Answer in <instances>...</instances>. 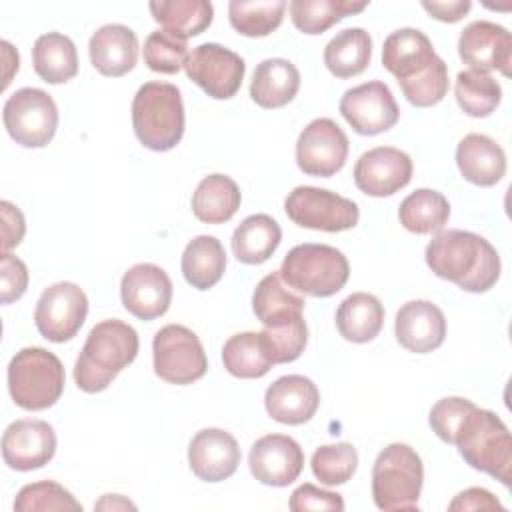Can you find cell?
<instances>
[{"label":"cell","instance_id":"obj_41","mask_svg":"<svg viewBox=\"0 0 512 512\" xmlns=\"http://www.w3.org/2000/svg\"><path fill=\"white\" fill-rule=\"evenodd\" d=\"M36 510H74L80 512L82 504L58 482L40 480L20 488L14 500V512H36Z\"/></svg>","mask_w":512,"mask_h":512},{"label":"cell","instance_id":"obj_24","mask_svg":"<svg viewBox=\"0 0 512 512\" xmlns=\"http://www.w3.org/2000/svg\"><path fill=\"white\" fill-rule=\"evenodd\" d=\"M88 54L92 66L110 78L128 74L138 62V38L132 28L124 24L100 26L90 42Z\"/></svg>","mask_w":512,"mask_h":512},{"label":"cell","instance_id":"obj_23","mask_svg":"<svg viewBox=\"0 0 512 512\" xmlns=\"http://www.w3.org/2000/svg\"><path fill=\"white\" fill-rule=\"evenodd\" d=\"M264 406L272 420L298 426L316 414L320 406V392L310 378L288 374L280 376L266 388Z\"/></svg>","mask_w":512,"mask_h":512},{"label":"cell","instance_id":"obj_19","mask_svg":"<svg viewBox=\"0 0 512 512\" xmlns=\"http://www.w3.org/2000/svg\"><path fill=\"white\" fill-rule=\"evenodd\" d=\"M56 432L54 428L36 418L12 422L2 436V458L12 470L28 472L42 468L54 458Z\"/></svg>","mask_w":512,"mask_h":512},{"label":"cell","instance_id":"obj_33","mask_svg":"<svg viewBox=\"0 0 512 512\" xmlns=\"http://www.w3.org/2000/svg\"><path fill=\"white\" fill-rule=\"evenodd\" d=\"M372 58V38L364 28L340 30L324 48V64L336 78L362 74Z\"/></svg>","mask_w":512,"mask_h":512},{"label":"cell","instance_id":"obj_8","mask_svg":"<svg viewBox=\"0 0 512 512\" xmlns=\"http://www.w3.org/2000/svg\"><path fill=\"white\" fill-rule=\"evenodd\" d=\"M282 280L308 296L328 298L344 288L350 276L346 256L328 244H298L282 260Z\"/></svg>","mask_w":512,"mask_h":512},{"label":"cell","instance_id":"obj_14","mask_svg":"<svg viewBox=\"0 0 512 512\" xmlns=\"http://www.w3.org/2000/svg\"><path fill=\"white\" fill-rule=\"evenodd\" d=\"M348 148V136L334 120L316 118L298 136L296 164L308 176L328 178L344 168Z\"/></svg>","mask_w":512,"mask_h":512},{"label":"cell","instance_id":"obj_36","mask_svg":"<svg viewBox=\"0 0 512 512\" xmlns=\"http://www.w3.org/2000/svg\"><path fill=\"white\" fill-rule=\"evenodd\" d=\"M224 368L236 378H262L274 366L260 332H238L224 342Z\"/></svg>","mask_w":512,"mask_h":512},{"label":"cell","instance_id":"obj_45","mask_svg":"<svg viewBox=\"0 0 512 512\" xmlns=\"http://www.w3.org/2000/svg\"><path fill=\"white\" fill-rule=\"evenodd\" d=\"M0 278H2V288H0L2 304H10L24 296L28 288V268L20 258L12 256L10 252H2Z\"/></svg>","mask_w":512,"mask_h":512},{"label":"cell","instance_id":"obj_3","mask_svg":"<svg viewBox=\"0 0 512 512\" xmlns=\"http://www.w3.org/2000/svg\"><path fill=\"white\" fill-rule=\"evenodd\" d=\"M140 348L136 330L118 320H102L90 332L74 364V380L82 392L106 390L112 380L134 362Z\"/></svg>","mask_w":512,"mask_h":512},{"label":"cell","instance_id":"obj_39","mask_svg":"<svg viewBox=\"0 0 512 512\" xmlns=\"http://www.w3.org/2000/svg\"><path fill=\"white\" fill-rule=\"evenodd\" d=\"M284 10H286L284 0H256V2L232 0L228 4V18H230V26L238 34L260 38V36H268L282 24Z\"/></svg>","mask_w":512,"mask_h":512},{"label":"cell","instance_id":"obj_20","mask_svg":"<svg viewBox=\"0 0 512 512\" xmlns=\"http://www.w3.org/2000/svg\"><path fill=\"white\" fill-rule=\"evenodd\" d=\"M458 54L462 62L470 66V70H500L504 76H510L512 36L500 24L476 20L460 32Z\"/></svg>","mask_w":512,"mask_h":512},{"label":"cell","instance_id":"obj_34","mask_svg":"<svg viewBox=\"0 0 512 512\" xmlns=\"http://www.w3.org/2000/svg\"><path fill=\"white\" fill-rule=\"evenodd\" d=\"M152 18L164 26L166 32L186 40L202 34L214 16V8L208 0H160L150 2Z\"/></svg>","mask_w":512,"mask_h":512},{"label":"cell","instance_id":"obj_15","mask_svg":"<svg viewBox=\"0 0 512 512\" xmlns=\"http://www.w3.org/2000/svg\"><path fill=\"white\" fill-rule=\"evenodd\" d=\"M340 114L352 126V130L362 136L386 132L400 118L392 90L380 80L348 88L340 98Z\"/></svg>","mask_w":512,"mask_h":512},{"label":"cell","instance_id":"obj_22","mask_svg":"<svg viewBox=\"0 0 512 512\" xmlns=\"http://www.w3.org/2000/svg\"><path fill=\"white\" fill-rule=\"evenodd\" d=\"M394 334L406 350L428 354L446 338L444 312L430 300H410L396 314Z\"/></svg>","mask_w":512,"mask_h":512},{"label":"cell","instance_id":"obj_38","mask_svg":"<svg viewBox=\"0 0 512 512\" xmlns=\"http://www.w3.org/2000/svg\"><path fill=\"white\" fill-rule=\"evenodd\" d=\"M454 94L462 112L472 118L490 116L502 100L500 84L488 72L478 70L460 72L456 76Z\"/></svg>","mask_w":512,"mask_h":512},{"label":"cell","instance_id":"obj_40","mask_svg":"<svg viewBox=\"0 0 512 512\" xmlns=\"http://www.w3.org/2000/svg\"><path fill=\"white\" fill-rule=\"evenodd\" d=\"M314 476L326 486L346 484L358 468V452L350 442L324 444L310 458Z\"/></svg>","mask_w":512,"mask_h":512},{"label":"cell","instance_id":"obj_5","mask_svg":"<svg viewBox=\"0 0 512 512\" xmlns=\"http://www.w3.org/2000/svg\"><path fill=\"white\" fill-rule=\"evenodd\" d=\"M132 126L142 146L154 152L172 150L184 134L180 88L170 82H146L132 100Z\"/></svg>","mask_w":512,"mask_h":512},{"label":"cell","instance_id":"obj_6","mask_svg":"<svg viewBox=\"0 0 512 512\" xmlns=\"http://www.w3.org/2000/svg\"><path fill=\"white\" fill-rule=\"evenodd\" d=\"M64 366L60 358L44 348L28 346L16 352L8 364V392L24 410H46L64 392Z\"/></svg>","mask_w":512,"mask_h":512},{"label":"cell","instance_id":"obj_46","mask_svg":"<svg viewBox=\"0 0 512 512\" xmlns=\"http://www.w3.org/2000/svg\"><path fill=\"white\" fill-rule=\"evenodd\" d=\"M2 210V252H8L10 248L18 246L26 232V222L18 206H14L8 200L0 202Z\"/></svg>","mask_w":512,"mask_h":512},{"label":"cell","instance_id":"obj_42","mask_svg":"<svg viewBox=\"0 0 512 512\" xmlns=\"http://www.w3.org/2000/svg\"><path fill=\"white\" fill-rule=\"evenodd\" d=\"M188 58V44L186 40L166 32L154 30L144 42V62L152 72L160 74H176L184 68Z\"/></svg>","mask_w":512,"mask_h":512},{"label":"cell","instance_id":"obj_43","mask_svg":"<svg viewBox=\"0 0 512 512\" xmlns=\"http://www.w3.org/2000/svg\"><path fill=\"white\" fill-rule=\"evenodd\" d=\"M474 402L468 398H460V396H448L438 400L428 416V422L432 426V430L436 432V436L444 442H452V434L454 428L458 426L460 418L466 414V410L472 406Z\"/></svg>","mask_w":512,"mask_h":512},{"label":"cell","instance_id":"obj_47","mask_svg":"<svg viewBox=\"0 0 512 512\" xmlns=\"http://www.w3.org/2000/svg\"><path fill=\"white\" fill-rule=\"evenodd\" d=\"M448 510H500V512H504V506L486 488H468V490L460 492L448 504Z\"/></svg>","mask_w":512,"mask_h":512},{"label":"cell","instance_id":"obj_13","mask_svg":"<svg viewBox=\"0 0 512 512\" xmlns=\"http://www.w3.org/2000/svg\"><path fill=\"white\" fill-rule=\"evenodd\" d=\"M88 314V298L74 282H56L48 286L34 310L38 332L50 342L72 340L82 328Z\"/></svg>","mask_w":512,"mask_h":512},{"label":"cell","instance_id":"obj_10","mask_svg":"<svg viewBox=\"0 0 512 512\" xmlns=\"http://www.w3.org/2000/svg\"><path fill=\"white\" fill-rule=\"evenodd\" d=\"M154 372L170 384H192L208 370L200 338L182 324H166L152 340Z\"/></svg>","mask_w":512,"mask_h":512},{"label":"cell","instance_id":"obj_9","mask_svg":"<svg viewBox=\"0 0 512 512\" xmlns=\"http://www.w3.org/2000/svg\"><path fill=\"white\" fill-rule=\"evenodd\" d=\"M4 128L10 138L26 148L46 146L58 128V108L40 88H20L4 102Z\"/></svg>","mask_w":512,"mask_h":512},{"label":"cell","instance_id":"obj_11","mask_svg":"<svg viewBox=\"0 0 512 512\" xmlns=\"http://www.w3.org/2000/svg\"><path fill=\"white\" fill-rule=\"evenodd\" d=\"M284 210L294 224L322 232L350 230L360 218L354 200L316 186H296L286 196Z\"/></svg>","mask_w":512,"mask_h":512},{"label":"cell","instance_id":"obj_44","mask_svg":"<svg viewBox=\"0 0 512 512\" xmlns=\"http://www.w3.org/2000/svg\"><path fill=\"white\" fill-rule=\"evenodd\" d=\"M292 512H306V510H344V500L338 492L322 490L314 484H302L290 494L288 502Z\"/></svg>","mask_w":512,"mask_h":512},{"label":"cell","instance_id":"obj_25","mask_svg":"<svg viewBox=\"0 0 512 512\" xmlns=\"http://www.w3.org/2000/svg\"><path fill=\"white\" fill-rule=\"evenodd\" d=\"M456 164L464 180L476 186H494L506 174V154L496 140L472 132L458 142Z\"/></svg>","mask_w":512,"mask_h":512},{"label":"cell","instance_id":"obj_16","mask_svg":"<svg viewBox=\"0 0 512 512\" xmlns=\"http://www.w3.org/2000/svg\"><path fill=\"white\" fill-rule=\"evenodd\" d=\"M120 296L124 308L140 318L154 320L170 308L172 302V280L164 268L140 262L128 268L120 282Z\"/></svg>","mask_w":512,"mask_h":512},{"label":"cell","instance_id":"obj_32","mask_svg":"<svg viewBox=\"0 0 512 512\" xmlns=\"http://www.w3.org/2000/svg\"><path fill=\"white\" fill-rule=\"evenodd\" d=\"M34 72L48 84H62L78 74V52L74 42L60 34L48 32L36 38L32 48Z\"/></svg>","mask_w":512,"mask_h":512},{"label":"cell","instance_id":"obj_18","mask_svg":"<svg viewBox=\"0 0 512 512\" xmlns=\"http://www.w3.org/2000/svg\"><path fill=\"white\" fill-rule=\"evenodd\" d=\"M252 476L266 486H288L304 468V450L286 434H266L258 438L248 454Z\"/></svg>","mask_w":512,"mask_h":512},{"label":"cell","instance_id":"obj_29","mask_svg":"<svg viewBox=\"0 0 512 512\" xmlns=\"http://www.w3.org/2000/svg\"><path fill=\"white\" fill-rule=\"evenodd\" d=\"M242 194L238 184L226 174L202 178L192 194V212L204 224H224L240 208Z\"/></svg>","mask_w":512,"mask_h":512},{"label":"cell","instance_id":"obj_28","mask_svg":"<svg viewBox=\"0 0 512 512\" xmlns=\"http://www.w3.org/2000/svg\"><path fill=\"white\" fill-rule=\"evenodd\" d=\"M384 324V306L368 292L346 296L336 310V328L340 336L354 344L374 340Z\"/></svg>","mask_w":512,"mask_h":512},{"label":"cell","instance_id":"obj_21","mask_svg":"<svg viewBox=\"0 0 512 512\" xmlns=\"http://www.w3.org/2000/svg\"><path fill=\"white\" fill-rule=\"evenodd\" d=\"M188 464L200 480L222 482L236 472L240 464V446L230 432L204 428L190 440Z\"/></svg>","mask_w":512,"mask_h":512},{"label":"cell","instance_id":"obj_7","mask_svg":"<svg viewBox=\"0 0 512 512\" xmlns=\"http://www.w3.org/2000/svg\"><path fill=\"white\" fill-rule=\"evenodd\" d=\"M424 484L418 452L402 442L388 444L372 466V498L380 510H416Z\"/></svg>","mask_w":512,"mask_h":512},{"label":"cell","instance_id":"obj_1","mask_svg":"<svg viewBox=\"0 0 512 512\" xmlns=\"http://www.w3.org/2000/svg\"><path fill=\"white\" fill-rule=\"evenodd\" d=\"M382 64L396 76L412 106L428 108L448 94V66L418 28L394 30L382 46Z\"/></svg>","mask_w":512,"mask_h":512},{"label":"cell","instance_id":"obj_49","mask_svg":"<svg viewBox=\"0 0 512 512\" xmlns=\"http://www.w3.org/2000/svg\"><path fill=\"white\" fill-rule=\"evenodd\" d=\"M136 510V504L126 500L124 496L118 494H106L100 502L94 504V510Z\"/></svg>","mask_w":512,"mask_h":512},{"label":"cell","instance_id":"obj_26","mask_svg":"<svg viewBox=\"0 0 512 512\" xmlns=\"http://www.w3.org/2000/svg\"><path fill=\"white\" fill-rule=\"evenodd\" d=\"M304 298L292 294L284 284L280 272L266 274L252 294V310L264 328L280 330L302 320Z\"/></svg>","mask_w":512,"mask_h":512},{"label":"cell","instance_id":"obj_27","mask_svg":"<svg viewBox=\"0 0 512 512\" xmlns=\"http://www.w3.org/2000/svg\"><path fill=\"white\" fill-rule=\"evenodd\" d=\"M300 88V72L286 58L262 60L250 82V96L260 108H282L294 100Z\"/></svg>","mask_w":512,"mask_h":512},{"label":"cell","instance_id":"obj_48","mask_svg":"<svg viewBox=\"0 0 512 512\" xmlns=\"http://www.w3.org/2000/svg\"><path fill=\"white\" fill-rule=\"evenodd\" d=\"M422 8L440 22H458L464 18V14L470 12L472 2L470 0H454V2H422Z\"/></svg>","mask_w":512,"mask_h":512},{"label":"cell","instance_id":"obj_2","mask_svg":"<svg viewBox=\"0 0 512 512\" xmlns=\"http://www.w3.org/2000/svg\"><path fill=\"white\" fill-rule=\"evenodd\" d=\"M428 268L466 292H486L500 278V256L480 234L440 230L426 246Z\"/></svg>","mask_w":512,"mask_h":512},{"label":"cell","instance_id":"obj_35","mask_svg":"<svg viewBox=\"0 0 512 512\" xmlns=\"http://www.w3.org/2000/svg\"><path fill=\"white\" fill-rule=\"evenodd\" d=\"M398 218L412 234H434L446 226L450 218V204L442 192L418 188L402 200Z\"/></svg>","mask_w":512,"mask_h":512},{"label":"cell","instance_id":"obj_17","mask_svg":"<svg viewBox=\"0 0 512 512\" xmlns=\"http://www.w3.org/2000/svg\"><path fill=\"white\" fill-rule=\"evenodd\" d=\"M412 160L394 146H378L364 152L354 164V184L374 198L392 196L412 178Z\"/></svg>","mask_w":512,"mask_h":512},{"label":"cell","instance_id":"obj_37","mask_svg":"<svg viewBox=\"0 0 512 512\" xmlns=\"http://www.w3.org/2000/svg\"><path fill=\"white\" fill-rule=\"evenodd\" d=\"M368 6V2L352 0H292L288 4L292 24L308 34L316 36L326 32L330 26L340 22L350 14H358Z\"/></svg>","mask_w":512,"mask_h":512},{"label":"cell","instance_id":"obj_4","mask_svg":"<svg viewBox=\"0 0 512 512\" xmlns=\"http://www.w3.org/2000/svg\"><path fill=\"white\" fill-rule=\"evenodd\" d=\"M460 456L504 486L512 480V438L506 424L492 410L472 404L454 428L452 442Z\"/></svg>","mask_w":512,"mask_h":512},{"label":"cell","instance_id":"obj_31","mask_svg":"<svg viewBox=\"0 0 512 512\" xmlns=\"http://www.w3.org/2000/svg\"><path fill=\"white\" fill-rule=\"evenodd\" d=\"M226 270V252L216 236L200 234L182 252V274L196 290H208L220 282Z\"/></svg>","mask_w":512,"mask_h":512},{"label":"cell","instance_id":"obj_12","mask_svg":"<svg viewBox=\"0 0 512 512\" xmlns=\"http://www.w3.org/2000/svg\"><path fill=\"white\" fill-rule=\"evenodd\" d=\"M184 70L186 76L210 98L228 100L240 90L246 64L230 48L216 42H206L188 52Z\"/></svg>","mask_w":512,"mask_h":512},{"label":"cell","instance_id":"obj_30","mask_svg":"<svg viewBox=\"0 0 512 512\" xmlns=\"http://www.w3.org/2000/svg\"><path fill=\"white\" fill-rule=\"evenodd\" d=\"M280 240L282 230L272 216L252 214L238 224L230 244L238 262L262 264L276 252Z\"/></svg>","mask_w":512,"mask_h":512}]
</instances>
